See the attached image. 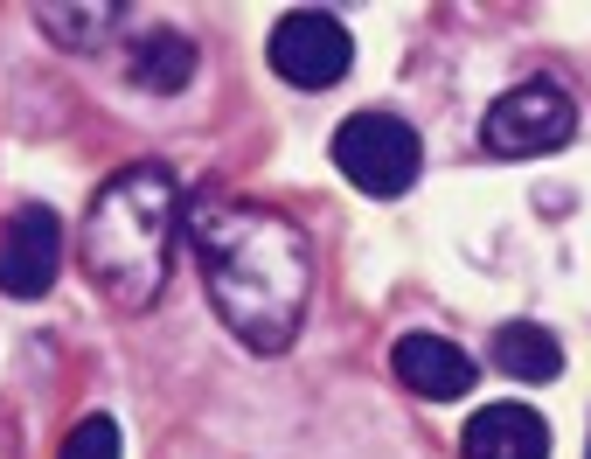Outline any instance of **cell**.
I'll return each mask as SVG.
<instances>
[{
  "instance_id": "obj_1",
  "label": "cell",
  "mask_w": 591,
  "mask_h": 459,
  "mask_svg": "<svg viewBox=\"0 0 591 459\" xmlns=\"http://www.w3.org/2000/svg\"><path fill=\"white\" fill-rule=\"evenodd\" d=\"M188 244L202 265L209 306L251 355H286L313 300V251L293 216L244 202V195H195Z\"/></svg>"
},
{
  "instance_id": "obj_2",
  "label": "cell",
  "mask_w": 591,
  "mask_h": 459,
  "mask_svg": "<svg viewBox=\"0 0 591 459\" xmlns=\"http://www.w3.org/2000/svg\"><path fill=\"white\" fill-rule=\"evenodd\" d=\"M174 244H181V181L160 160H133L91 195L77 258L98 300H112L119 313H147L167 293Z\"/></svg>"
},
{
  "instance_id": "obj_3",
  "label": "cell",
  "mask_w": 591,
  "mask_h": 459,
  "mask_svg": "<svg viewBox=\"0 0 591 459\" xmlns=\"http://www.w3.org/2000/svg\"><path fill=\"white\" fill-rule=\"evenodd\" d=\"M480 140H487V153H501V160L557 153V147L578 140V105H571V91H564L557 77H529V84L501 91V98L487 105Z\"/></svg>"
},
{
  "instance_id": "obj_4",
  "label": "cell",
  "mask_w": 591,
  "mask_h": 459,
  "mask_svg": "<svg viewBox=\"0 0 591 459\" xmlns=\"http://www.w3.org/2000/svg\"><path fill=\"white\" fill-rule=\"evenodd\" d=\"M334 167H341L362 195L397 202V195H411V181H418V167H425V147H418V133H411L397 112H355V119L334 126Z\"/></svg>"
},
{
  "instance_id": "obj_5",
  "label": "cell",
  "mask_w": 591,
  "mask_h": 459,
  "mask_svg": "<svg viewBox=\"0 0 591 459\" xmlns=\"http://www.w3.org/2000/svg\"><path fill=\"white\" fill-rule=\"evenodd\" d=\"M265 56H272V70H279L293 91H327V84H341L348 63H355V35H348V21L327 14V7H293V14H279Z\"/></svg>"
},
{
  "instance_id": "obj_6",
  "label": "cell",
  "mask_w": 591,
  "mask_h": 459,
  "mask_svg": "<svg viewBox=\"0 0 591 459\" xmlns=\"http://www.w3.org/2000/svg\"><path fill=\"white\" fill-rule=\"evenodd\" d=\"M63 272V216L42 202H21L0 223V293L7 300H42Z\"/></svg>"
},
{
  "instance_id": "obj_7",
  "label": "cell",
  "mask_w": 591,
  "mask_h": 459,
  "mask_svg": "<svg viewBox=\"0 0 591 459\" xmlns=\"http://www.w3.org/2000/svg\"><path fill=\"white\" fill-rule=\"evenodd\" d=\"M390 369L404 376V390H418V397H432V404H452V397H466L473 390V355L459 348V341H445V334H404L397 348H390Z\"/></svg>"
},
{
  "instance_id": "obj_8",
  "label": "cell",
  "mask_w": 591,
  "mask_h": 459,
  "mask_svg": "<svg viewBox=\"0 0 591 459\" xmlns=\"http://www.w3.org/2000/svg\"><path fill=\"white\" fill-rule=\"evenodd\" d=\"M459 453L466 459H550V425L529 404H487V411H473Z\"/></svg>"
},
{
  "instance_id": "obj_9",
  "label": "cell",
  "mask_w": 591,
  "mask_h": 459,
  "mask_svg": "<svg viewBox=\"0 0 591 459\" xmlns=\"http://www.w3.org/2000/svg\"><path fill=\"white\" fill-rule=\"evenodd\" d=\"M133 84L153 91V98H174V91H188V77H195V42L181 35V28H153L140 35V49H133Z\"/></svg>"
},
{
  "instance_id": "obj_10",
  "label": "cell",
  "mask_w": 591,
  "mask_h": 459,
  "mask_svg": "<svg viewBox=\"0 0 591 459\" xmlns=\"http://www.w3.org/2000/svg\"><path fill=\"white\" fill-rule=\"evenodd\" d=\"M494 362H501L508 376H522V383H557V376H564V348H557V334L536 327V320L494 327Z\"/></svg>"
},
{
  "instance_id": "obj_11",
  "label": "cell",
  "mask_w": 591,
  "mask_h": 459,
  "mask_svg": "<svg viewBox=\"0 0 591 459\" xmlns=\"http://www.w3.org/2000/svg\"><path fill=\"white\" fill-rule=\"evenodd\" d=\"M119 0H84V7H35V21H42V35L49 42H63V49H98L112 28H119Z\"/></svg>"
},
{
  "instance_id": "obj_12",
  "label": "cell",
  "mask_w": 591,
  "mask_h": 459,
  "mask_svg": "<svg viewBox=\"0 0 591 459\" xmlns=\"http://www.w3.org/2000/svg\"><path fill=\"white\" fill-rule=\"evenodd\" d=\"M56 459H119V425L98 411V418H84L70 439H63V453Z\"/></svg>"
},
{
  "instance_id": "obj_13",
  "label": "cell",
  "mask_w": 591,
  "mask_h": 459,
  "mask_svg": "<svg viewBox=\"0 0 591 459\" xmlns=\"http://www.w3.org/2000/svg\"><path fill=\"white\" fill-rule=\"evenodd\" d=\"M585 459H591V446H585Z\"/></svg>"
}]
</instances>
